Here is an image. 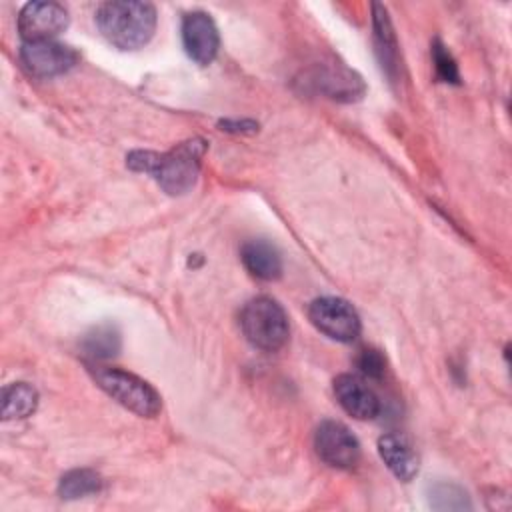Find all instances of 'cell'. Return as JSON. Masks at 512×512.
<instances>
[{"label":"cell","mask_w":512,"mask_h":512,"mask_svg":"<svg viewBox=\"0 0 512 512\" xmlns=\"http://www.w3.org/2000/svg\"><path fill=\"white\" fill-rule=\"evenodd\" d=\"M204 152L206 142L202 138H190L164 154L136 150L128 156V166L136 172L152 174L164 192L178 196L196 184Z\"/></svg>","instance_id":"1"},{"label":"cell","mask_w":512,"mask_h":512,"mask_svg":"<svg viewBox=\"0 0 512 512\" xmlns=\"http://www.w3.org/2000/svg\"><path fill=\"white\" fill-rule=\"evenodd\" d=\"M100 34L120 50L144 46L156 28V8L150 2H104L96 12Z\"/></svg>","instance_id":"2"},{"label":"cell","mask_w":512,"mask_h":512,"mask_svg":"<svg viewBox=\"0 0 512 512\" xmlns=\"http://www.w3.org/2000/svg\"><path fill=\"white\" fill-rule=\"evenodd\" d=\"M240 328L246 340L262 352H276L288 340V316L284 308L268 296L246 302L240 314Z\"/></svg>","instance_id":"3"},{"label":"cell","mask_w":512,"mask_h":512,"mask_svg":"<svg viewBox=\"0 0 512 512\" xmlns=\"http://www.w3.org/2000/svg\"><path fill=\"white\" fill-rule=\"evenodd\" d=\"M94 382L118 404L132 410L138 416L152 418L160 412V394L142 378L120 368H90Z\"/></svg>","instance_id":"4"},{"label":"cell","mask_w":512,"mask_h":512,"mask_svg":"<svg viewBox=\"0 0 512 512\" xmlns=\"http://www.w3.org/2000/svg\"><path fill=\"white\" fill-rule=\"evenodd\" d=\"M310 322L328 338L352 342L360 334V316L354 306L336 296L316 298L308 308Z\"/></svg>","instance_id":"5"},{"label":"cell","mask_w":512,"mask_h":512,"mask_svg":"<svg viewBox=\"0 0 512 512\" xmlns=\"http://www.w3.org/2000/svg\"><path fill=\"white\" fill-rule=\"evenodd\" d=\"M314 448L320 460L332 468H352L360 460V442L336 420H324L316 428Z\"/></svg>","instance_id":"6"},{"label":"cell","mask_w":512,"mask_h":512,"mask_svg":"<svg viewBox=\"0 0 512 512\" xmlns=\"http://www.w3.org/2000/svg\"><path fill=\"white\" fill-rule=\"evenodd\" d=\"M20 60L30 76L52 78L68 72L78 62V54L66 44L40 40L24 42L20 48Z\"/></svg>","instance_id":"7"},{"label":"cell","mask_w":512,"mask_h":512,"mask_svg":"<svg viewBox=\"0 0 512 512\" xmlns=\"http://www.w3.org/2000/svg\"><path fill=\"white\" fill-rule=\"evenodd\" d=\"M68 26V12L58 2H28L18 14V32L24 42L52 40Z\"/></svg>","instance_id":"8"},{"label":"cell","mask_w":512,"mask_h":512,"mask_svg":"<svg viewBox=\"0 0 512 512\" xmlns=\"http://www.w3.org/2000/svg\"><path fill=\"white\" fill-rule=\"evenodd\" d=\"M182 44L186 54L200 66H206L216 58L220 36L210 14L194 10L182 18Z\"/></svg>","instance_id":"9"},{"label":"cell","mask_w":512,"mask_h":512,"mask_svg":"<svg viewBox=\"0 0 512 512\" xmlns=\"http://www.w3.org/2000/svg\"><path fill=\"white\" fill-rule=\"evenodd\" d=\"M334 394L340 406L358 420L376 418L380 412V400L374 390L352 374H340L334 380Z\"/></svg>","instance_id":"10"},{"label":"cell","mask_w":512,"mask_h":512,"mask_svg":"<svg viewBox=\"0 0 512 512\" xmlns=\"http://www.w3.org/2000/svg\"><path fill=\"white\" fill-rule=\"evenodd\" d=\"M314 84L318 90H322L328 98L334 100L350 102L364 94L362 78L342 64H330L316 70Z\"/></svg>","instance_id":"11"},{"label":"cell","mask_w":512,"mask_h":512,"mask_svg":"<svg viewBox=\"0 0 512 512\" xmlns=\"http://www.w3.org/2000/svg\"><path fill=\"white\" fill-rule=\"evenodd\" d=\"M240 258L244 268L260 280H276L282 274L280 250L268 240H248L240 250Z\"/></svg>","instance_id":"12"},{"label":"cell","mask_w":512,"mask_h":512,"mask_svg":"<svg viewBox=\"0 0 512 512\" xmlns=\"http://www.w3.org/2000/svg\"><path fill=\"white\" fill-rule=\"evenodd\" d=\"M378 452L384 464L390 468V472L402 480L408 482L418 472V456L412 450V446L406 442V438L398 434H384L378 440Z\"/></svg>","instance_id":"13"},{"label":"cell","mask_w":512,"mask_h":512,"mask_svg":"<svg viewBox=\"0 0 512 512\" xmlns=\"http://www.w3.org/2000/svg\"><path fill=\"white\" fill-rule=\"evenodd\" d=\"M80 348L82 354L94 362L108 360L120 350V332L114 324L94 326L88 334H84Z\"/></svg>","instance_id":"14"},{"label":"cell","mask_w":512,"mask_h":512,"mask_svg":"<svg viewBox=\"0 0 512 512\" xmlns=\"http://www.w3.org/2000/svg\"><path fill=\"white\" fill-rule=\"evenodd\" d=\"M38 406V392L26 382H14L2 392V416L4 420H16L30 416Z\"/></svg>","instance_id":"15"},{"label":"cell","mask_w":512,"mask_h":512,"mask_svg":"<svg viewBox=\"0 0 512 512\" xmlns=\"http://www.w3.org/2000/svg\"><path fill=\"white\" fill-rule=\"evenodd\" d=\"M372 24H374V38H376V48H378L382 66H386L388 74L392 76V70L396 68V36H394L388 12L382 4L372 6Z\"/></svg>","instance_id":"16"},{"label":"cell","mask_w":512,"mask_h":512,"mask_svg":"<svg viewBox=\"0 0 512 512\" xmlns=\"http://www.w3.org/2000/svg\"><path fill=\"white\" fill-rule=\"evenodd\" d=\"M102 490V476L90 468H76L70 470L60 478L58 494L66 500L98 494Z\"/></svg>","instance_id":"17"},{"label":"cell","mask_w":512,"mask_h":512,"mask_svg":"<svg viewBox=\"0 0 512 512\" xmlns=\"http://www.w3.org/2000/svg\"><path fill=\"white\" fill-rule=\"evenodd\" d=\"M432 62H434L436 76L442 82H450V84L460 82L456 60L452 58V54L448 52V48L440 40H434V44H432Z\"/></svg>","instance_id":"18"},{"label":"cell","mask_w":512,"mask_h":512,"mask_svg":"<svg viewBox=\"0 0 512 512\" xmlns=\"http://www.w3.org/2000/svg\"><path fill=\"white\" fill-rule=\"evenodd\" d=\"M432 504L440 510H462L470 508V502L466 498V492L452 484H438L432 490Z\"/></svg>","instance_id":"19"},{"label":"cell","mask_w":512,"mask_h":512,"mask_svg":"<svg viewBox=\"0 0 512 512\" xmlns=\"http://www.w3.org/2000/svg\"><path fill=\"white\" fill-rule=\"evenodd\" d=\"M358 368L362 374H366L368 378H380L386 370V360L384 356L374 350V348H364L358 356Z\"/></svg>","instance_id":"20"},{"label":"cell","mask_w":512,"mask_h":512,"mask_svg":"<svg viewBox=\"0 0 512 512\" xmlns=\"http://www.w3.org/2000/svg\"><path fill=\"white\" fill-rule=\"evenodd\" d=\"M220 126H222V130H228V132H244L246 128L250 132H254L258 128L254 122H230V120L220 122Z\"/></svg>","instance_id":"21"}]
</instances>
